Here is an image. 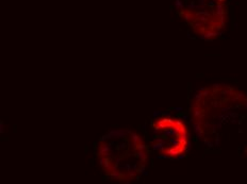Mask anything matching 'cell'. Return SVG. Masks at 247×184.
I'll return each mask as SVG.
<instances>
[{
  "label": "cell",
  "mask_w": 247,
  "mask_h": 184,
  "mask_svg": "<svg viewBox=\"0 0 247 184\" xmlns=\"http://www.w3.org/2000/svg\"><path fill=\"white\" fill-rule=\"evenodd\" d=\"M151 146L160 155L177 159L186 153L190 146L188 126L173 116H161L151 122Z\"/></svg>",
  "instance_id": "4"
},
{
  "label": "cell",
  "mask_w": 247,
  "mask_h": 184,
  "mask_svg": "<svg viewBox=\"0 0 247 184\" xmlns=\"http://www.w3.org/2000/svg\"><path fill=\"white\" fill-rule=\"evenodd\" d=\"M191 119L205 146L247 156V94L243 90L228 84L199 90L192 100Z\"/></svg>",
  "instance_id": "1"
},
{
  "label": "cell",
  "mask_w": 247,
  "mask_h": 184,
  "mask_svg": "<svg viewBox=\"0 0 247 184\" xmlns=\"http://www.w3.org/2000/svg\"><path fill=\"white\" fill-rule=\"evenodd\" d=\"M97 160L101 170L111 180L128 183L144 172L148 163V147L136 132L116 129L97 144Z\"/></svg>",
  "instance_id": "2"
},
{
  "label": "cell",
  "mask_w": 247,
  "mask_h": 184,
  "mask_svg": "<svg viewBox=\"0 0 247 184\" xmlns=\"http://www.w3.org/2000/svg\"><path fill=\"white\" fill-rule=\"evenodd\" d=\"M175 4L179 16L199 37L211 41L226 29L228 0H175Z\"/></svg>",
  "instance_id": "3"
}]
</instances>
